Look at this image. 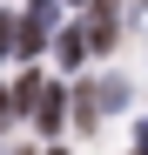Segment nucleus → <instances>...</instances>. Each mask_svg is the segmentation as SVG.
<instances>
[{
	"instance_id": "3",
	"label": "nucleus",
	"mask_w": 148,
	"mask_h": 155,
	"mask_svg": "<svg viewBox=\"0 0 148 155\" xmlns=\"http://www.w3.org/2000/svg\"><path fill=\"white\" fill-rule=\"evenodd\" d=\"M54 54H61L67 68H81V54H88V34H74V27H61V41H54Z\"/></svg>"
},
{
	"instance_id": "9",
	"label": "nucleus",
	"mask_w": 148,
	"mask_h": 155,
	"mask_svg": "<svg viewBox=\"0 0 148 155\" xmlns=\"http://www.w3.org/2000/svg\"><path fill=\"white\" fill-rule=\"evenodd\" d=\"M14 155H27V148H14Z\"/></svg>"
},
{
	"instance_id": "2",
	"label": "nucleus",
	"mask_w": 148,
	"mask_h": 155,
	"mask_svg": "<svg viewBox=\"0 0 148 155\" xmlns=\"http://www.w3.org/2000/svg\"><path fill=\"white\" fill-rule=\"evenodd\" d=\"M61 108H67V94H61V88H47V94L34 101V121H40V135H61Z\"/></svg>"
},
{
	"instance_id": "7",
	"label": "nucleus",
	"mask_w": 148,
	"mask_h": 155,
	"mask_svg": "<svg viewBox=\"0 0 148 155\" xmlns=\"http://www.w3.org/2000/svg\"><path fill=\"white\" fill-rule=\"evenodd\" d=\"M141 148H148V121H141Z\"/></svg>"
},
{
	"instance_id": "1",
	"label": "nucleus",
	"mask_w": 148,
	"mask_h": 155,
	"mask_svg": "<svg viewBox=\"0 0 148 155\" xmlns=\"http://www.w3.org/2000/svg\"><path fill=\"white\" fill-rule=\"evenodd\" d=\"M121 34V0H94V14H88V54H108Z\"/></svg>"
},
{
	"instance_id": "10",
	"label": "nucleus",
	"mask_w": 148,
	"mask_h": 155,
	"mask_svg": "<svg viewBox=\"0 0 148 155\" xmlns=\"http://www.w3.org/2000/svg\"><path fill=\"white\" fill-rule=\"evenodd\" d=\"M141 155H148V148H141Z\"/></svg>"
},
{
	"instance_id": "8",
	"label": "nucleus",
	"mask_w": 148,
	"mask_h": 155,
	"mask_svg": "<svg viewBox=\"0 0 148 155\" xmlns=\"http://www.w3.org/2000/svg\"><path fill=\"white\" fill-rule=\"evenodd\" d=\"M47 155H67V148H47Z\"/></svg>"
},
{
	"instance_id": "4",
	"label": "nucleus",
	"mask_w": 148,
	"mask_h": 155,
	"mask_svg": "<svg viewBox=\"0 0 148 155\" xmlns=\"http://www.w3.org/2000/svg\"><path fill=\"white\" fill-rule=\"evenodd\" d=\"M14 94H20V108H27V115H34V101L47 94V81H40V74H20V88H14Z\"/></svg>"
},
{
	"instance_id": "6",
	"label": "nucleus",
	"mask_w": 148,
	"mask_h": 155,
	"mask_svg": "<svg viewBox=\"0 0 148 155\" xmlns=\"http://www.w3.org/2000/svg\"><path fill=\"white\" fill-rule=\"evenodd\" d=\"M14 108H20V94H14V88H0V128L14 121Z\"/></svg>"
},
{
	"instance_id": "5",
	"label": "nucleus",
	"mask_w": 148,
	"mask_h": 155,
	"mask_svg": "<svg viewBox=\"0 0 148 155\" xmlns=\"http://www.w3.org/2000/svg\"><path fill=\"white\" fill-rule=\"evenodd\" d=\"M14 54H20V27L0 14V61H14Z\"/></svg>"
}]
</instances>
